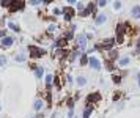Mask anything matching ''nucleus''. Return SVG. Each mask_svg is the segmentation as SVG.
<instances>
[{
    "instance_id": "bb28decb",
    "label": "nucleus",
    "mask_w": 140,
    "mask_h": 118,
    "mask_svg": "<svg viewBox=\"0 0 140 118\" xmlns=\"http://www.w3.org/2000/svg\"><path fill=\"white\" fill-rule=\"evenodd\" d=\"M6 63H8V58H6V55H3V54H0V68H3V66H6Z\"/></svg>"
},
{
    "instance_id": "9d476101",
    "label": "nucleus",
    "mask_w": 140,
    "mask_h": 118,
    "mask_svg": "<svg viewBox=\"0 0 140 118\" xmlns=\"http://www.w3.org/2000/svg\"><path fill=\"white\" fill-rule=\"evenodd\" d=\"M68 43H69V41H68V39H66L63 35H62V36H58V38H55V39H54V47H55V49L66 47V46H68Z\"/></svg>"
},
{
    "instance_id": "2eb2a0df",
    "label": "nucleus",
    "mask_w": 140,
    "mask_h": 118,
    "mask_svg": "<svg viewBox=\"0 0 140 118\" xmlns=\"http://www.w3.org/2000/svg\"><path fill=\"white\" fill-rule=\"evenodd\" d=\"M93 104H87L85 106V109H84V115H82V118H90L91 116V113H93Z\"/></svg>"
},
{
    "instance_id": "dca6fc26",
    "label": "nucleus",
    "mask_w": 140,
    "mask_h": 118,
    "mask_svg": "<svg viewBox=\"0 0 140 118\" xmlns=\"http://www.w3.org/2000/svg\"><path fill=\"white\" fill-rule=\"evenodd\" d=\"M88 60H90L88 54H87V52H84V54L80 55V58H79V65H80V66H87V65H88Z\"/></svg>"
},
{
    "instance_id": "c9c22d12",
    "label": "nucleus",
    "mask_w": 140,
    "mask_h": 118,
    "mask_svg": "<svg viewBox=\"0 0 140 118\" xmlns=\"http://www.w3.org/2000/svg\"><path fill=\"white\" fill-rule=\"evenodd\" d=\"M65 77H66V82H68L69 85H72V84H74V79H72V76H71V74H68V76H65Z\"/></svg>"
},
{
    "instance_id": "7c9ffc66",
    "label": "nucleus",
    "mask_w": 140,
    "mask_h": 118,
    "mask_svg": "<svg viewBox=\"0 0 140 118\" xmlns=\"http://www.w3.org/2000/svg\"><path fill=\"white\" fill-rule=\"evenodd\" d=\"M96 5H98V8H104L107 5V0H96Z\"/></svg>"
},
{
    "instance_id": "b1692460",
    "label": "nucleus",
    "mask_w": 140,
    "mask_h": 118,
    "mask_svg": "<svg viewBox=\"0 0 140 118\" xmlns=\"http://www.w3.org/2000/svg\"><path fill=\"white\" fill-rule=\"evenodd\" d=\"M131 14H132V17L138 19L140 17V5H134L132 10H131Z\"/></svg>"
},
{
    "instance_id": "f3484780",
    "label": "nucleus",
    "mask_w": 140,
    "mask_h": 118,
    "mask_svg": "<svg viewBox=\"0 0 140 118\" xmlns=\"http://www.w3.org/2000/svg\"><path fill=\"white\" fill-rule=\"evenodd\" d=\"M43 107H44V101L41 99V98H38V99L33 102V109H35L36 112H39V110H41Z\"/></svg>"
},
{
    "instance_id": "4be33fe9",
    "label": "nucleus",
    "mask_w": 140,
    "mask_h": 118,
    "mask_svg": "<svg viewBox=\"0 0 140 118\" xmlns=\"http://www.w3.org/2000/svg\"><path fill=\"white\" fill-rule=\"evenodd\" d=\"M104 65H106V69H107V71H110V72L115 71V62H112V60H109V58H106Z\"/></svg>"
},
{
    "instance_id": "f03ea898",
    "label": "nucleus",
    "mask_w": 140,
    "mask_h": 118,
    "mask_svg": "<svg viewBox=\"0 0 140 118\" xmlns=\"http://www.w3.org/2000/svg\"><path fill=\"white\" fill-rule=\"evenodd\" d=\"M27 50H28V57L32 58V60L41 58V57H44V55L47 54L46 49H41V47H38V46H35V44H30V46L27 47Z\"/></svg>"
},
{
    "instance_id": "e433bc0d",
    "label": "nucleus",
    "mask_w": 140,
    "mask_h": 118,
    "mask_svg": "<svg viewBox=\"0 0 140 118\" xmlns=\"http://www.w3.org/2000/svg\"><path fill=\"white\" fill-rule=\"evenodd\" d=\"M28 68H30V69H32V71H35V69H36V68H38V65H36V63H35V62H32V63H28Z\"/></svg>"
},
{
    "instance_id": "412c9836",
    "label": "nucleus",
    "mask_w": 140,
    "mask_h": 118,
    "mask_svg": "<svg viewBox=\"0 0 140 118\" xmlns=\"http://www.w3.org/2000/svg\"><path fill=\"white\" fill-rule=\"evenodd\" d=\"M33 74H35V79H43V76H44V68H43V66H38V68L33 71Z\"/></svg>"
},
{
    "instance_id": "ddd939ff",
    "label": "nucleus",
    "mask_w": 140,
    "mask_h": 118,
    "mask_svg": "<svg viewBox=\"0 0 140 118\" xmlns=\"http://www.w3.org/2000/svg\"><path fill=\"white\" fill-rule=\"evenodd\" d=\"M107 22V16L104 14V13H101V14H98L96 17H94V24L99 27V25H102V24H106Z\"/></svg>"
},
{
    "instance_id": "aec40b11",
    "label": "nucleus",
    "mask_w": 140,
    "mask_h": 118,
    "mask_svg": "<svg viewBox=\"0 0 140 118\" xmlns=\"http://www.w3.org/2000/svg\"><path fill=\"white\" fill-rule=\"evenodd\" d=\"M14 60L19 62V63H21V62H25V60H27V54H25V52H17V54L14 55Z\"/></svg>"
},
{
    "instance_id": "1a4fd4ad",
    "label": "nucleus",
    "mask_w": 140,
    "mask_h": 118,
    "mask_svg": "<svg viewBox=\"0 0 140 118\" xmlns=\"http://www.w3.org/2000/svg\"><path fill=\"white\" fill-rule=\"evenodd\" d=\"M84 54V50H80V49H77V47H74L72 50H71V54H69V57H68V63H74L77 58H80V55Z\"/></svg>"
},
{
    "instance_id": "473e14b6",
    "label": "nucleus",
    "mask_w": 140,
    "mask_h": 118,
    "mask_svg": "<svg viewBox=\"0 0 140 118\" xmlns=\"http://www.w3.org/2000/svg\"><path fill=\"white\" fill-rule=\"evenodd\" d=\"M121 6H123V3L120 2V0H116V2L113 3V10H116V11H118V10H121Z\"/></svg>"
},
{
    "instance_id": "4c0bfd02",
    "label": "nucleus",
    "mask_w": 140,
    "mask_h": 118,
    "mask_svg": "<svg viewBox=\"0 0 140 118\" xmlns=\"http://www.w3.org/2000/svg\"><path fill=\"white\" fill-rule=\"evenodd\" d=\"M6 36V28H0V38H5Z\"/></svg>"
},
{
    "instance_id": "37998d69",
    "label": "nucleus",
    "mask_w": 140,
    "mask_h": 118,
    "mask_svg": "<svg viewBox=\"0 0 140 118\" xmlns=\"http://www.w3.org/2000/svg\"><path fill=\"white\" fill-rule=\"evenodd\" d=\"M0 110H2V106H0Z\"/></svg>"
},
{
    "instance_id": "393cba45",
    "label": "nucleus",
    "mask_w": 140,
    "mask_h": 118,
    "mask_svg": "<svg viewBox=\"0 0 140 118\" xmlns=\"http://www.w3.org/2000/svg\"><path fill=\"white\" fill-rule=\"evenodd\" d=\"M14 2V0H0V6H2V8H10L11 6V3Z\"/></svg>"
},
{
    "instance_id": "ea45409f",
    "label": "nucleus",
    "mask_w": 140,
    "mask_h": 118,
    "mask_svg": "<svg viewBox=\"0 0 140 118\" xmlns=\"http://www.w3.org/2000/svg\"><path fill=\"white\" fill-rule=\"evenodd\" d=\"M52 2H55V0H43V3H44V5H50Z\"/></svg>"
},
{
    "instance_id": "f704fd0d",
    "label": "nucleus",
    "mask_w": 140,
    "mask_h": 118,
    "mask_svg": "<svg viewBox=\"0 0 140 118\" xmlns=\"http://www.w3.org/2000/svg\"><path fill=\"white\" fill-rule=\"evenodd\" d=\"M54 16H62L63 14V11H62V8H54Z\"/></svg>"
},
{
    "instance_id": "a19ab883",
    "label": "nucleus",
    "mask_w": 140,
    "mask_h": 118,
    "mask_svg": "<svg viewBox=\"0 0 140 118\" xmlns=\"http://www.w3.org/2000/svg\"><path fill=\"white\" fill-rule=\"evenodd\" d=\"M135 47H140V38L135 39Z\"/></svg>"
},
{
    "instance_id": "423d86ee",
    "label": "nucleus",
    "mask_w": 140,
    "mask_h": 118,
    "mask_svg": "<svg viewBox=\"0 0 140 118\" xmlns=\"http://www.w3.org/2000/svg\"><path fill=\"white\" fill-rule=\"evenodd\" d=\"M101 99H102V96L99 91H93V93L87 94V98H85L87 104H98V102H101Z\"/></svg>"
},
{
    "instance_id": "cd10ccee",
    "label": "nucleus",
    "mask_w": 140,
    "mask_h": 118,
    "mask_svg": "<svg viewBox=\"0 0 140 118\" xmlns=\"http://www.w3.org/2000/svg\"><path fill=\"white\" fill-rule=\"evenodd\" d=\"M77 16H79V17H88V16H90V11H88L87 6H85L82 11H79V13H77Z\"/></svg>"
},
{
    "instance_id": "0eeeda50",
    "label": "nucleus",
    "mask_w": 140,
    "mask_h": 118,
    "mask_svg": "<svg viewBox=\"0 0 140 118\" xmlns=\"http://www.w3.org/2000/svg\"><path fill=\"white\" fill-rule=\"evenodd\" d=\"M88 66H90L91 69H94V71H101V68H102L101 62H99V58L94 57V55L90 57V60H88Z\"/></svg>"
},
{
    "instance_id": "c756f323",
    "label": "nucleus",
    "mask_w": 140,
    "mask_h": 118,
    "mask_svg": "<svg viewBox=\"0 0 140 118\" xmlns=\"http://www.w3.org/2000/svg\"><path fill=\"white\" fill-rule=\"evenodd\" d=\"M74 102H76V99H74V98H69V99L66 101V106H68V109H74Z\"/></svg>"
},
{
    "instance_id": "20e7f679",
    "label": "nucleus",
    "mask_w": 140,
    "mask_h": 118,
    "mask_svg": "<svg viewBox=\"0 0 140 118\" xmlns=\"http://www.w3.org/2000/svg\"><path fill=\"white\" fill-rule=\"evenodd\" d=\"M62 11H63V19H65V22H71V21H72V17L77 14L76 8H74V6H71V5L63 6V8H62Z\"/></svg>"
},
{
    "instance_id": "2f4dec72",
    "label": "nucleus",
    "mask_w": 140,
    "mask_h": 118,
    "mask_svg": "<svg viewBox=\"0 0 140 118\" xmlns=\"http://www.w3.org/2000/svg\"><path fill=\"white\" fill-rule=\"evenodd\" d=\"M120 98H121V93H120V91H116L115 94H112V101H113V102H116V101L120 99Z\"/></svg>"
},
{
    "instance_id": "a878e982",
    "label": "nucleus",
    "mask_w": 140,
    "mask_h": 118,
    "mask_svg": "<svg viewBox=\"0 0 140 118\" xmlns=\"http://www.w3.org/2000/svg\"><path fill=\"white\" fill-rule=\"evenodd\" d=\"M57 30H58V25H57V24H50V25H47V32H46V33L52 35V33L57 32Z\"/></svg>"
},
{
    "instance_id": "6ab92c4d",
    "label": "nucleus",
    "mask_w": 140,
    "mask_h": 118,
    "mask_svg": "<svg viewBox=\"0 0 140 118\" xmlns=\"http://www.w3.org/2000/svg\"><path fill=\"white\" fill-rule=\"evenodd\" d=\"M6 28L13 30V32H16V33H21V27H19V25H17L16 22H11V21H10V22L6 24Z\"/></svg>"
},
{
    "instance_id": "f257e3e1",
    "label": "nucleus",
    "mask_w": 140,
    "mask_h": 118,
    "mask_svg": "<svg viewBox=\"0 0 140 118\" xmlns=\"http://www.w3.org/2000/svg\"><path fill=\"white\" fill-rule=\"evenodd\" d=\"M115 44H116L115 38H104V39H101V43L94 44V49L98 52H109L115 47Z\"/></svg>"
},
{
    "instance_id": "7ed1b4c3",
    "label": "nucleus",
    "mask_w": 140,
    "mask_h": 118,
    "mask_svg": "<svg viewBox=\"0 0 140 118\" xmlns=\"http://www.w3.org/2000/svg\"><path fill=\"white\" fill-rule=\"evenodd\" d=\"M87 43H88V38H87V35L85 33H79V35H76V38H74V47H77V49H80V50H87Z\"/></svg>"
},
{
    "instance_id": "c85d7f7f",
    "label": "nucleus",
    "mask_w": 140,
    "mask_h": 118,
    "mask_svg": "<svg viewBox=\"0 0 140 118\" xmlns=\"http://www.w3.org/2000/svg\"><path fill=\"white\" fill-rule=\"evenodd\" d=\"M27 3H28V5H32V6H39V5L43 3V0H28Z\"/></svg>"
},
{
    "instance_id": "4468645a",
    "label": "nucleus",
    "mask_w": 140,
    "mask_h": 118,
    "mask_svg": "<svg viewBox=\"0 0 140 118\" xmlns=\"http://www.w3.org/2000/svg\"><path fill=\"white\" fill-rule=\"evenodd\" d=\"M44 85H46V90H50V88H52V85H54V76H52V74H47V76H46Z\"/></svg>"
},
{
    "instance_id": "9b49d317",
    "label": "nucleus",
    "mask_w": 140,
    "mask_h": 118,
    "mask_svg": "<svg viewBox=\"0 0 140 118\" xmlns=\"http://www.w3.org/2000/svg\"><path fill=\"white\" fill-rule=\"evenodd\" d=\"M129 63H131L129 55H120V58L116 60V66H120V68H126V66H129Z\"/></svg>"
},
{
    "instance_id": "58836bf2",
    "label": "nucleus",
    "mask_w": 140,
    "mask_h": 118,
    "mask_svg": "<svg viewBox=\"0 0 140 118\" xmlns=\"http://www.w3.org/2000/svg\"><path fill=\"white\" fill-rule=\"evenodd\" d=\"M66 2H68V5H71V6H72V5H76V3H77V0H66Z\"/></svg>"
},
{
    "instance_id": "c03bdc74",
    "label": "nucleus",
    "mask_w": 140,
    "mask_h": 118,
    "mask_svg": "<svg viewBox=\"0 0 140 118\" xmlns=\"http://www.w3.org/2000/svg\"><path fill=\"white\" fill-rule=\"evenodd\" d=\"M138 33H140V28H138Z\"/></svg>"
},
{
    "instance_id": "6e6552de",
    "label": "nucleus",
    "mask_w": 140,
    "mask_h": 118,
    "mask_svg": "<svg viewBox=\"0 0 140 118\" xmlns=\"http://www.w3.org/2000/svg\"><path fill=\"white\" fill-rule=\"evenodd\" d=\"M14 41H16V38L14 36H5V38H2L0 39V46H2L3 49H8V47H11L13 44H14Z\"/></svg>"
},
{
    "instance_id": "72a5a7b5",
    "label": "nucleus",
    "mask_w": 140,
    "mask_h": 118,
    "mask_svg": "<svg viewBox=\"0 0 140 118\" xmlns=\"http://www.w3.org/2000/svg\"><path fill=\"white\" fill-rule=\"evenodd\" d=\"M84 8H85V5H84L82 2H77V3H76V10H77V13H79V11H82Z\"/></svg>"
},
{
    "instance_id": "a211bd4d",
    "label": "nucleus",
    "mask_w": 140,
    "mask_h": 118,
    "mask_svg": "<svg viewBox=\"0 0 140 118\" xmlns=\"http://www.w3.org/2000/svg\"><path fill=\"white\" fill-rule=\"evenodd\" d=\"M63 36L68 39V41H74V38H76V35H74V30H71V28L65 30V32H63Z\"/></svg>"
},
{
    "instance_id": "79ce46f5",
    "label": "nucleus",
    "mask_w": 140,
    "mask_h": 118,
    "mask_svg": "<svg viewBox=\"0 0 140 118\" xmlns=\"http://www.w3.org/2000/svg\"><path fill=\"white\" fill-rule=\"evenodd\" d=\"M137 84H138V87H140V76H137Z\"/></svg>"
},
{
    "instance_id": "39448f33",
    "label": "nucleus",
    "mask_w": 140,
    "mask_h": 118,
    "mask_svg": "<svg viewBox=\"0 0 140 118\" xmlns=\"http://www.w3.org/2000/svg\"><path fill=\"white\" fill-rule=\"evenodd\" d=\"M25 0H14V2L11 3V6L8 8V14H14L17 11H22L25 8Z\"/></svg>"
},
{
    "instance_id": "f8f14e48",
    "label": "nucleus",
    "mask_w": 140,
    "mask_h": 118,
    "mask_svg": "<svg viewBox=\"0 0 140 118\" xmlns=\"http://www.w3.org/2000/svg\"><path fill=\"white\" fill-rule=\"evenodd\" d=\"M87 84H88V79H87L85 76H77V77H76V85H77L79 88L85 87Z\"/></svg>"
},
{
    "instance_id": "5701e85b",
    "label": "nucleus",
    "mask_w": 140,
    "mask_h": 118,
    "mask_svg": "<svg viewBox=\"0 0 140 118\" xmlns=\"http://www.w3.org/2000/svg\"><path fill=\"white\" fill-rule=\"evenodd\" d=\"M121 80H123V76H121V74H115V72H112V82H113V84L120 85V84H121Z\"/></svg>"
}]
</instances>
